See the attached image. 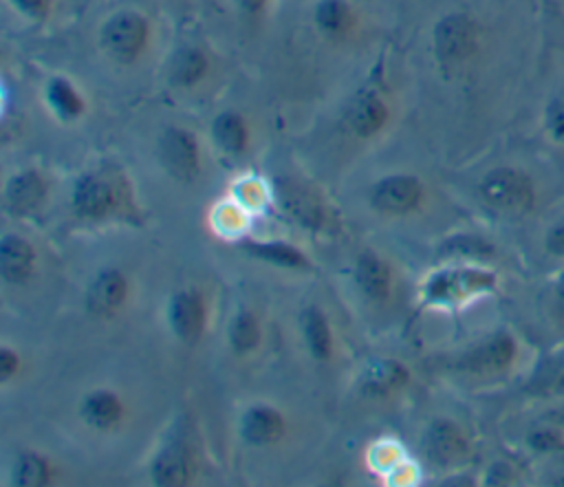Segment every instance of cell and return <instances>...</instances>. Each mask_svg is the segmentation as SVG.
Masks as SVG:
<instances>
[{"instance_id":"22","label":"cell","mask_w":564,"mask_h":487,"mask_svg":"<svg viewBox=\"0 0 564 487\" xmlns=\"http://www.w3.org/2000/svg\"><path fill=\"white\" fill-rule=\"evenodd\" d=\"M306 337H308V344H311V348L317 357L328 355V346H330L328 328H326L324 317L317 311H311L308 317H306Z\"/></svg>"},{"instance_id":"9","label":"cell","mask_w":564,"mask_h":487,"mask_svg":"<svg viewBox=\"0 0 564 487\" xmlns=\"http://www.w3.org/2000/svg\"><path fill=\"white\" fill-rule=\"evenodd\" d=\"M315 22L324 35L346 37L355 26V13L346 0H319L315 7Z\"/></svg>"},{"instance_id":"6","label":"cell","mask_w":564,"mask_h":487,"mask_svg":"<svg viewBox=\"0 0 564 487\" xmlns=\"http://www.w3.org/2000/svg\"><path fill=\"white\" fill-rule=\"evenodd\" d=\"M419 198V183L410 176H390L375 187V203L388 212H405Z\"/></svg>"},{"instance_id":"32","label":"cell","mask_w":564,"mask_h":487,"mask_svg":"<svg viewBox=\"0 0 564 487\" xmlns=\"http://www.w3.org/2000/svg\"><path fill=\"white\" fill-rule=\"evenodd\" d=\"M555 306H557V313L564 317V282L557 286V293H555Z\"/></svg>"},{"instance_id":"18","label":"cell","mask_w":564,"mask_h":487,"mask_svg":"<svg viewBox=\"0 0 564 487\" xmlns=\"http://www.w3.org/2000/svg\"><path fill=\"white\" fill-rule=\"evenodd\" d=\"M0 258H2V271L9 280H20L26 275L31 267V247L20 240V238H4L0 247Z\"/></svg>"},{"instance_id":"7","label":"cell","mask_w":564,"mask_h":487,"mask_svg":"<svg viewBox=\"0 0 564 487\" xmlns=\"http://www.w3.org/2000/svg\"><path fill=\"white\" fill-rule=\"evenodd\" d=\"M172 328L181 339H196L203 326V304L194 293H178L170 306Z\"/></svg>"},{"instance_id":"20","label":"cell","mask_w":564,"mask_h":487,"mask_svg":"<svg viewBox=\"0 0 564 487\" xmlns=\"http://www.w3.org/2000/svg\"><path fill=\"white\" fill-rule=\"evenodd\" d=\"M44 187H42V181L37 174L33 172H24L20 176H13L9 187H7V196L13 205H20V207H26V205H33L40 196H42Z\"/></svg>"},{"instance_id":"11","label":"cell","mask_w":564,"mask_h":487,"mask_svg":"<svg viewBox=\"0 0 564 487\" xmlns=\"http://www.w3.org/2000/svg\"><path fill=\"white\" fill-rule=\"evenodd\" d=\"M427 445L438 463H454L465 456L467 443L454 423H434L427 434Z\"/></svg>"},{"instance_id":"24","label":"cell","mask_w":564,"mask_h":487,"mask_svg":"<svg viewBox=\"0 0 564 487\" xmlns=\"http://www.w3.org/2000/svg\"><path fill=\"white\" fill-rule=\"evenodd\" d=\"M46 476V467L40 458L35 456H24L20 461V467H18V480L24 483V485H35V483H42Z\"/></svg>"},{"instance_id":"2","label":"cell","mask_w":564,"mask_h":487,"mask_svg":"<svg viewBox=\"0 0 564 487\" xmlns=\"http://www.w3.org/2000/svg\"><path fill=\"white\" fill-rule=\"evenodd\" d=\"M148 20L137 11H117L112 13L101 31L99 40L104 51L117 62H132L141 55L148 42Z\"/></svg>"},{"instance_id":"1","label":"cell","mask_w":564,"mask_h":487,"mask_svg":"<svg viewBox=\"0 0 564 487\" xmlns=\"http://www.w3.org/2000/svg\"><path fill=\"white\" fill-rule=\"evenodd\" d=\"M480 46V29L465 13L445 15L434 26V53L443 68L456 71L469 64Z\"/></svg>"},{"instance_id":"25","label":"cell","mask_w":564,"mask_h":487,"mask_svg":"<svg viewBox=\"0 0 564 487\" xmlns=\"http://www.w3.org/2000/svg\"><path fill=\"white\" fill-rule=\"evenodd\" d=\"M260 256H267V258H271V260H275V262H282V264H291V267H295V264H302V256H297L291 247H286V245H264V247H253Z\"/></svg>"},{"instance_id":"19","label":"cell","mask_w":564,"mask_h":487,"mask_svg":"<svg viewBox=\"0 0 564 487\" xmlns=\"http://www.w3.org/2000/svg\"><path fill=\"white\" fill-rule=\"evenodd\" d=\"M280 428H282V423H280L278 414L267 408H253L251 412L245 414V421H242V434L251 443H267V441L275 439Z\"/></svg>"},{"instance_id":"10","label":"cell","mask_w":564,"mask_h":487,"mask_svg":"<svg viewBox=\"0 0 564 487\" xmlns=\"http://www.w3.org/2000/svg\"><path fill=\"white\" fill-rule=\"evenodd\" d=\"M513 350L509 335H496L467 357V366L476 372H496L513 359Z\"/></svg>"},{"instance_id":"8","label":"cell","mask_w":564,"mask_h":487,"mask_svg":"<svg viewBox=\"0 0 564 487\" xmlns=\"http://www.w3.org/2000/svg\"><path fill=\"white\" fill-rule=\"evenodd\" d=\"M194 474V458L185 447H170L154 461L152 476L161 485H183Z\"/></svg>"},{"instance_id":"13","label":"cell","mask_w":564,"mask_h":487,"mask_svg":"<svg viewBox=\"0 0 564 487\" xmlns=\"http://www.w3.org/2000/svg\"><path fill=\"white\" fill-rule=\"evenodd\" d=\"M126 295V282L123 278L117 273V271H108V273H101L93 286H90V293H88V304L93 311H110L115 306H119V302L123 300Z\"/></svg>"},{"instance_id":"21","label":"cell","mask_w":564,"mask_h":487,"mask_svg":"<svg viewBox=\"0 0 564 487\" xmlns=\"http://www.w3.org/2000/svg\"><path fill=\"white\" fill-rule=\"evenodd\" d=\"M84 414H86V419H88L93 425L106 428V425H110V423L117 419V414H119V403H117V399H115L112 394H108V392H97V394L88 397V401H86V405H84Z\"/></svg>"},{"instance_id":"29","label":"cell","mask_w":564,"mask_h":487,"mask_svg":"<svg viewBox=\"0 0 564 487\" xmlns=\"http://www.w3.org/2000/svg\"><path fill=\"white\" fill-rule=\"evenodd\" d=\"M546 249L555 256H564V225L555 227L546 236Z\"/></svg>"},{"instance_id":"28","label":"cell","mask_w":564,"mask_h":487,"mask_svg":"<svg viewBox=\"0 0 564 487\" xmlns=\"http://www.w3.org/2000/svg\"><path fill=\"white\" fill-rule=\"evenodd\" d=\"M370 379L375 383H379L381 388H390V386H394V383H399L403 379V370L397 364H379L370 372Z\"/></svg>"},{"instance_id":"27","label":"cell","mask_w":564,"mask_h":487,"mask_svg":"<svg viewBox=\"0 0 564 487\" xmlns=\"http://www.w3.org/2000/svg\"><path fill=\"white\" fill-rule=\"evenodd\" d=\"M22 15L31 20H44L51 11L53 0H9Z\"/></svg>"},{"instance_id":"30","label":"cell","mask_w":564,"mask_h":487,"mask_svg":"<svg viewBox=\"0 0 564 487\" xmlns=\"http://www.w3.org/2000/svg\"><path fill=\"white\" fill-rule=\"evenodd\" d=\"M531 445L533 447H538V450H553V447H557V436L555 434H551V432H535V434H531Z\"/></svg>"},{"instance_id":"5","label":"cell","mask_w":564,"mask_h":487,"mask_svg":"<svg viewBox=\"0 0 564 487\" xmlns=\"http://www.w3.org/2000/svg\"><path fill=\"white\" fill-rule=\"evenodd\" d=\"M386 119H388V106L375 93L359 95L346 112V121L350 130L359 137H372L386 126Z\"/></svg>"},{"instance_id":"23","label":"cell","mask_w":564,"mask_h":487,"mask_svg":"<svg viewBox=\"0 0 564 487\" xmlns=\"http://www.w3.org/2000/svg\"><path fill=\"white\" fill-rule=\"evenodd\" d=\"M258 339V326L251 315H238L231 326V342L238 350H247Z\"/></svg>"},{"instance_id":"26","label":"cell","mask_w":564,"mask_h":487,"mask_svg":"<svg viewBox=\"0 0 564 487\" xmlns=\"http://www.w3.org/2000/svg\"><path fill=\"white\" fill-rule=\"evenodd\" d=\"M546 126L553 132V137L564 141V95H557L551 101V106L546 110Z\"/></svg>"},{"instance_id":"14","label":"cell","mask_w":564,"mask_h":487,"mask_svg":"<svg viewBox=\"0 0 564 487\" xmlns=\"http://www.w3.org/2000/svg\"><path fill=\"white\" fill-rule=\"evenodd\" d=\"M207 73V59L198 48H181L170 64V77L178 86H194Z\"/></svg>"},{"instance_id":"3","label":"cell","mask_w":564,"mask_h":487,"mask_svg":"<svg viewBox=\"0 0 564 487\" xmlns=\"http://www.w3.org/2000/svg\"><path fill=\"white\" fill-rule=\"evenodd\" d=\"M480 196L487 205L500 209V212H524L533 203V185L527 174L511 170V167H498L489 172L480 183Z\"/></svg>"},{"instance_id":"33","label":"cell","mask_w":564,"mask_h":487,"mask_svg":"<svg viewBox=\"0 0 564 487\" xmlns=\"http://www.w3.org/2000/svg\"><path fill=\"white\" fill-rule=\"evenodd\" d=\"M11 370H13V361H11V353H7V350H2V372H4V377H9V375H11Z\"/></svg>"},{"instance_id":"15","label":"cell","mask_w":564,"mask_h":487,"mask_svg":"<svg viewBox=\"0 0 564 487\" xmlns=\"http://www.w3.org/2000/svg\"><path fill=\"white\" fill-rule=\"evenodd\" d=\"M214 141L227 152H240L247 145V123L236 112H223L212 126Z\"/></svg>"},{"instance_id":"16","label":"cell","mask_w":564,"mask_h":487,"mask_svg":"<svg viewBox=\"0 0 564 487\" xmlns=\"http://www.w3.org/2000/svg\"><path fill=\"white\" fill-rule=\"evenodd\" d=\"M112 201V190L106 181H99V178H84L79 185H77V192H75V205L82 214H88V216H97L101 212L108 209Z\"/></svg>"},{"instance_id":"4","label":"cell","mask_w":564,"mask_h":487,"mask_svg":"<svg viewBox=\"0 0 564 487\" xmlns=\"http://www.w3.org/2000/svg\"><path fill=\"white\" fill-rule=\"evenodd\" d=\"M163 163L183 176H189L198 167V143L196 137L183 128H167L161 137Z\"/></svg>"},{"instance_id":"17","label":"cell","mask_w":564,"mask_h":487,"mask_svg":"<svg viewBox=\"0 0 564 487\" xmlns=\"http://www.w3.org/2000/svg\"><path fill=\"white\" fill-rule=\"evenodd\" d=\"M357 280H359L361 289H364L370 297L381 300V297H386L388 291H390V273H388L386 264H383L379 258L370 256V253L361 256V260H359V264H357Z\"/></svg>"},{"instance_id":"12","label":"cell","mask_w":564,"mask_h":487,"mask_svg":"<svg viewBox=\"0 0 564 487\" xmlns=\"http://www.w3.org/2000/svg\"><path fill=\"white\" fill-rule=\"evenodd\" d=\"M46 101L62 119H75L84 112V99L64 77H53L46 86Z\"/></svg>"},{"instance_id":"31","label":"cell","mask_w":564,"mask_h":487,"mask_svg":"<svg viewBox=\"0 0 564 487\" xmlns=\"http://www.w3.org/2000/svg\"><path fill=\"white\" fill-rule=\"evenodd\" d=\"M236 2H238V7H240L245 13H249V15L260 13V11L269 4V0H236Z\"/></svg>"}]
</instances>
